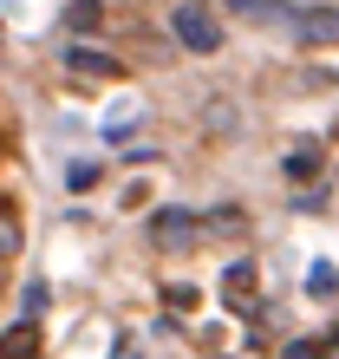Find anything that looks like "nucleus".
I'll return each instance as SVG.
<instances>
[{"mask_svg": "<svg viewBox=\"0 0 339 359\" xmlns=\"http://www.w3.org/2000/svg\"><path fill=\"white\" fill-rule=\"evenodd\" d=\"M170 33H177L189 53H216L222 46V20L209 13V0H177V7H170Z\"/></svg>", "mask_w": 339, "mask_h": 359, "instance_id": "1", "label": "nucleus"}, {"mask_svg": "<svg viewBox=\"0 0 339 359\" xmlns=\"http://www.w3.org/2000/svg\"><path fill=\"white\" fill-rule=\"evenodd\" d=\"M151 242H157V248H189V242H202V216H196V209L163 203L157 216H151Z\"/></svg>", "mask_w": 339, "mask_h": 359, "instance_id": "2", "label": "nucleus"}, {"mask_svg": "<svg viewBox=\"0 0 339 359\" xmlns=\"http://www.w3.org/2000/svg\"><path fill=\"white\" fill-rule=\"evenodd\" d=\"M287 33L300 39V46H333V39H339V7H293Z\"/></svg>", "mask_w": 339, "mask_h": 359, "instance_id": "3", "label": "nucleus"}, {"mask_svg": "<svg viewBox=\"0 0 339 359\" xmlns=\"http://www.w3.org/2000/svg\"><path fill=\"white\" fill-rule=\"evenodd\" d=\"M0 359H39V320H20L0 333Z\"/></svg>", "mask_w": 339, "mask_h": 359, "instance_id": "4", "label": "nucleus"}, {"mask_svg": "<svg viewBox=\"0 0 339 359\" xmlns=\"http://www.w3.org/2000/svg\"><path fill=\"white\" fill-rule=\"evenodd\" d=\"M228 7H235L242 20H254V27H287V0H228Z\"/></svg>", "mask_w": 339, "mask_h": 359, "instance_id": "5", "label": "nucleus"}, {"mask_svg": "<svg viewBox=\"0 0 339 359\" xmlns=\"http://www.w3.org/2000/svg\"><path fill=\"white\" fill-rule=\"evenodd\" d=\"M66 66H72V72H92V79H111V72H118V59H111V53H98V46H72V53H66Z\"/></svg>", "mask_w": 339, "mask_h": 359, "instance_id": "6", "label": "nucleus"}, {"mask_svg": "<svg viewBox=\"0 0 339 359\" xmlns=\"http://www.w3.org/2000/svg\"><path fill=\"white\" fill-rule=\"evenodd\" d=\"M222 294H228V301H235V307H242L248 294H254V262H248V255L222 268Z\"/></svg>", "mask_w": 339, "mask_h": 359, "instance_id": "7", "label": "nucleus"}, {"mask_svg": "<svg viewBox=\"0 0 339 359\" xmlns=\"http://www.w3.org/2000/svg\"><path fill=\"white\" fill-rule=\"evenodd\" d=\"M281 170H287L293 183H313V177H320V151H313V144H300V151H287Z\"/></svg>", "mask_w": 339, "mask_h": 359, "instance_id": "8", "label": "nucleus"}, {"mask_svg": "<svg viewBox=\"0 0 339 359\" xmlns=\"http://www.w3.org/2000/svg\"><path fill=\"white\" fill-rule=\"evenodd\" d=\"M307 294H313V301H333V294H339V268H333V262H313Z\"/></svg>", "mask_w": 339, "mask_h": 359, "instance_id": "9", "label": "nucleus"}, {"mask_svg": "<svg viewBox=\"0 0 339 359\" xmlns=\"http://www.w3.org/2000/svg\"><path fill=\"white\" fill-rule=\"evenodd\" d=\"M98 13H104L98 0H72V7H66V27H72V33H92V27H98Z\"/></svg>", "mask_w": 339, "mask_h": 359, "instance_id": "10", "label": "nucleus"}, {"mask_svg": "<svg viewBox=\"0 0 339 359\" xmlns=\"http://www.w3.org/2000/svg\"><path fill=\"white\" fill-rule=\"evenodd\" d=\"M46 301H53V287H46V281H27V287H20V307H27V320H39V313H46Z\"/></svg>", "mask_w": 339, "mask_h": 359, "instance_id": "11", "label": "nucleus"}, {"mask_svg": "<svg viewBox=\"0 0 339 359\" xmlns=\"http://www.w3.org/2000/svg\"><path fill=\"white\" fill-rule=\"evenodd\" d=\"M281 359H333V346H326V340H287Z\"/></svg>", "mask_w": 339, "mask_h": 359, "instance_id": "12", "label": "nucleus"}, {"mask_svg": "<svg viewBox=\"0 0 339 359\" xmlns=\"http://www.w3.org/2000/svg\"><path fill=\"white\" fill-rule=\"evenodd\" d=\"M98 177H104V163H85V157H78L72 170H66V183H72V189H92Z\"/></svg>", "mask_w": 339, "mask_h": 359, "instance_id": "13", "label": "nucleus"}, {"mask_svg": "<svg viewBox=\"0 0 339 359\" xmlns=\"http://www.w3.org/2000/svg\"><path fill=\"white\" fill-rule=\"evenodd\" d=\"M20 248V222H13V209H0V255H13Z\"/></svg>", "mask_w": 339, "mask_h": 359, "instance_id": "14", "label": "nucleus"}, {"mask_svg": "<svg viewBox=\"0 0 339 359\" xmlns=\"http://www.w3.org/2000/svg\"><path fill=\"white\" fill-rule=\"evenodd\" d=\"M163 301H170V307H196V287H183V281H177V287H163Z\"/></svg>", "mask_w": 339, "mask_h": 359, "instance_id": "15", "label": "nucleus"}, {"mask_svg": "<svg viewBox=\"0 0 339 359\" xmlns=\"http://www.w3.org/2000/svg\"><path fill=\"white\" fill-rule=\"evenodd\" d=\"M111 359H144V353H137L131 340H118V346H111Z\"/></svg>", "mask_w": 339, "mask_h": 359, "instance_id": "16", "label": "nucleus"}, {"mask_svg": "<svg viewBox=\"0 0 339 359\" xmlns=\"http://www.w3.org/2000/svg\"><path fill=\"white\" fill-rule=\"evenodd\" d=\"M326 346H333V353H339V333H333V340H326Z\"/></svg>", "mask_w": 339, "mask_h": 359, "instance_id": "17", "label": "nucleus"}]
</instances>
